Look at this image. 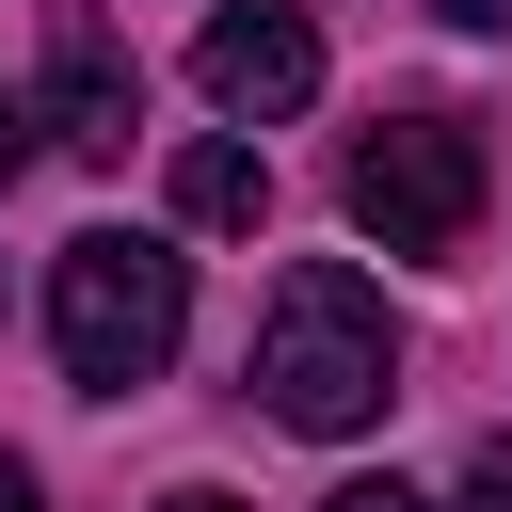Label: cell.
<instances>
[{"mask_svg": "<svg viewBox=\"0 0 512 512\" xmlns=\"http://www.w3.org/2000/svg\"><path fill=\"white\" fill-rule=\"evenodd\" d=\"M176 336H192V256H176V240L80 224V240L48 256V352H64V384H80V400L160 384V368H176Z\"/></svg>", "mask_w": 512, "mask_h": 512, "instance_id": "obj_1", "label": "cell"}, {"mask_svg": "<svg viewBox=\"0 0 512 512\" xmlns=\"http://www.w3.org/2000/svg\"><path fill=\"white\" fill-rule=\"evenodd\" d=\"M256 400H272L288 432H368V416L400 400V320H384V288H368L352 256H304V272L272 288V320H256Z\"/></svg>", "mask_w": 512, "mask_h": 512, "instance_id": "obj_2", "label": "cell"}, {"mask_svg": "<svg viewBox=\"0 0 512 512\" xmlns=\"http://www.w3.org/2000/svg\"><path fill=\"white\" fill-rule=\"evenodd\" d=\"M336 192H352V224L384 256H464V224H480V128L464 112H384V128H352Z\"/></svg>", "mask_w": 512, "mask_h": 512, "instance_id": "obj_3", "label": "cell"}, {"mask_svg": "<svg viewBox=\"0 0 512 512\" xmlns=\"http://www.w3.org/2000/svg\"><path fill=\"white\" fill-rule=\"evenodd\" d=\"M192 80H208L224 128H288V112L320 96V16H304V0H224V16L192 32Z\"/></svg>", "mask_w": 512, "mask_h": 512, "instance_id": "obj_4", "label": "cell"}, {"mask_svg": "<svg viewBox=\"0 0 512 512\" xmlns=\"http://www.w3.org/2000/svg\"><path fill=\"white\" fill-rule=\"evenodd\" d=\"M128 128H144V64L96 16H48V144L64 160H128Z\"/></svg>", "mask_w": 512, "mask_h": 512, "instance_id": "obj_5", "label": "cell"}, {"mask_svg": "<svg viewBox=\"0 0 512 512\" xmlns=\"http://www.w3.org/2000/svg\"><path fill=\"white\" fill-rule=\"evenodd\" d=\"M176 224H224V240H240V224H272V160H256V144H224V128H208V144H176Z\"/></svg>", "mask_w": 512, "mask_h": 512, "instance_id": "obj_6", "label": "cell"}, {"mask_svg": "<svg viewBox=\"0 0 512 512\" xmlns=\"http://www.w3.org/2000/svg\"><path fill=\"white\" fill-rule=\"evenodd\" d=\"M320 512H432V496H416V480H336Z\"/></svg>", "mask_w": 512, "mask_h": 512, "instance_id": "obj_7", "label": "cell"}, {"mask_svg": "<svg viewBox=\"0 0 512 512\" xmlns=\"http://www.w3.org/2000/svg\"><path fill=\"white\" fill-rule=\"evenodd\" d=\"M464 512H512V432H496V448L464 464Z\"/></svg>", "mask_w": 512, "mask_h": 512, "instance_id": "obj_8", "label": "cell"}, {"mask_svg": "<svg viewBox=\"0 0 512 512\" xmlns=\"http://www.w3.org/2000/svg\"><path fill=\"white\" fill-rule=\"evenodd\" d=\"M432 16H448V32H512V0H432Z\"/></svg>", "mask_w": 512, "mask_h": 512, "instance_id": "obj_9", "label": "cell"}, {"mask_svg": "<svg viewBox=\"0 0 512 512\" xmlns=\"http://www.w3.org/2000/svg\"><path fill=\"white\" fill-rule=\"evenodd\" d=\"M16 160H32V112H16V96H0V192H16Z\"/></svg>", "mask_w": 512, "mask_h": 512, "instance_id": "obj_10", "label": "cell"}, {"mask_svg": "<svg viewBox=\"0 0 512 512\" xmlns=\"http://www.w3.org/2000/svg\"><path fill=\"white\" fill-rule=\"evenodd\" d=\"M0 512H48V480H32V464H16V448H0Z\"/></svg>", "mask_w": 512, "mask_h": 512, "instance_id": "obj_11", "label": "cell"}, {"mask_svg": "<svg viewBox=\"0 0 512 512\" xmlns=\"http://www.w3.org/2000/svg\"><path fill=\"white\" fill-rule=\"evenodd\" d=\"M160 512H240V496H208V480H192V496H160Z\"/></svg>", "mask_w": 512, "mask_h": 512, "instance_id": "obj_12", "label": "cell"}]
</instances>
